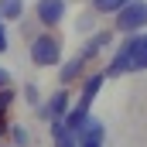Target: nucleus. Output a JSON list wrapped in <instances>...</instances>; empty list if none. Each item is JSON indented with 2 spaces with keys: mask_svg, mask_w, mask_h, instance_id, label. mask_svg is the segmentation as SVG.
<instances>
[{
  "mask_svg": "<svg viewBox=\"0 0 147 147\" xmlns=\"http://www.w3.org/2000/svg\"><path fill=\"white\" fill-rule=\"evenodd\" d=\"M144 24H147V3L144 0H130V3L120 10V17H116V28L127 31V34H134V31L144 28Z\"/></svg>",
  "mask_w": 147,
  "mask_h": 147,
  "instance_id": "f257e3e1",
  "label": "nucleus"
},
{
  "mask_svg": "<svg viewBox=\"0 0 147 147\" xmlns=\"http://www.w3.org/2000/svg\"><path fill=\"white\" fill-rule=\"evenodd\" d=\"M58 55H62L58 38L41 34V38L31 41V62H34V65H55V62H58Z\"/></svg>",
  "mask_w": 147,
  "mask_h": 147,
  "instance_id": "f03ea898",
  "label": "nucleus"
},
{
  "mask_svg": "<svg viewBox=\"0 0 147 147\" xmlns=\"http://www.w3.org/2000/svg\"><path fill=\"white\" fill-rule=\"evenodd\" d=\"M127 45H130V72H144L147 69V34H134Z\"/></svg>",
  "mask_w": 147,
  "mask_h": 147,
  "instance_id": "7ed1b4c3",
  "label": "nucleus"
},
{
  "mask_svg": "<svg viewBox=\"0 0 147 147\" xmlns=\"http://www.w3.org/2000/svg\"><path fill=\"white\" fill-rule=\"evenodd\" d=\"M65 17V0H38V21L41 24H58Z\"/></svg>",
  "mask_w": 147,
  "mask_h": 147,
  "instance_id": "20e7f679",
  "label": "nucleus"
},
{
  "mask_svg": "<svg viewBox=\"0 0 147 147\" xmlns=\"http://www.w3.org/2000/svg\"><path fill=\"white\" fill-rule=\"evenodd\" d=\"M103 134H106L103 123H99V120H89L86 130L79 134V147H103Z\"/></svg>",
  "mask_w": 147,
  "mask_h": 147,
  "instance_id": "39448f33",
  "label": "nucleus"
},
{
  "mask_svg": "<svg viewBox=\"0 0 147 147\" xmlns=\"http://www.w3.org/2000/svg\"><path fill=\"white\" fill-rule=\"evenodd\" d=\"M103 82H106V75H103V72H96V75H89V79H86V86H82V99H79V106H82V110H89V106H92V99H96V92H99V86H103Z\"/></svg>",
  "mask_w": 147,
  "mask_h": 147,
  "instance_id": "423d86ee",
  "label": "nucleus"
},
{
  "mask_svg": "<svg viewBox=\"0 0 147 147\" xmlns=\"http://www.w3.org/2000/svg\"><path fill=\"white\" fill-rule=\"evenodd\" d=\"M106 45H113V34H110V31H99V34H92L89 41H86V48H82V55H79V58L86 62V58H92V55H99V51H103Z\"/></svg>",
  "mask_w": 147,
  "mask_h": 147,
  "instance_id": "0eeeda50",
  "label": "nucleus"
},
{
  "mask_svg": "<svg viewBox=\"0 0 147 147\" xmlns=\"http://www.w3.org/2000/svg\"><path fill=\"white\" fill-rule=\"evenodd\" d=\"M69 110V92L65 89H58L51 99H48V106L41 110V116H48V120H55V116H62V113Z\"/></svg>",
  "mask_w": 147,
  "mask_h": 147,
  "instance_id": "6e6552de",
  "label": "nucleus"
},
{
  "mask_svg": "<svg viewBox=\"0 0 147 147\" xmlns=\"http://www.w3.org/2000/svg\"><path fill=\"white\" fill-rule=\"evenodd\" d=\"M123 72H130V45H123V48L113 55L110 69H106L103 75H123Z\"/></svg>",
  "mask_w": 147,
  "mask_h": 147,
  "instance_id": "1a4fd4ad",
  "label": "nucleus"
},
{
  "mask_svg": "<svg viewBox=\"0 0 147 147\" xmlns=\"http://www.w3.org/2000/svg\"><path fill=\"white\" fill-rule=\"evenodd\" d=\"M51 137H55V147H79V137L65 130L62 120H51Z\"/></svg>",
  "mask_w": 147,
  "mask_h": 147,
  "instance_id": "9d476101",
  "label": "nucleus"
},
{
  "mask_svg": "<svg viewBox=\"0 0 147 147\" xmlns=\"http://www.w3.org/2000/svg\"><path fill=\"white\" fill-rule=\"evenodd\" d=\"M82 65H86V62H82V58H79V55H75L72 62H65V69H62V82H72V79H79V75H82Z\"/></svg>",
  "mask_w": 147,
  "mask_h": 147,
  "instance_id": "9b49d317",
  "label": "nucleus"
},
{
  "mask_svg": "<svg viewBox=\"0 0 147 147\" xmlns=\"http://www.w3.org/2000/svg\"><path fill=\"white\" fill-rule=\"evenodd\" d=\"M130 0H92V10H99V14H113V10H123Z\"/></svg>",
  "mask_w": 147,
  "mask_h": 147,
  "instance_id": "f8f14e48",
  "label": "nucleus"
},
{
  "mask_svg": "<svg viewBox=\"0 0 147 147\" xmlns=\"http://www.w3.org/2000/svg\"><path fill=\"white\" fill-rule=\"evenodd\" d=\"M24 0H0V17H21Z\"/></svg>",
  "mask_w": 147,
  "mask_h": 147,
  "instance_id": "ddd939ff",
  "label": "nucleus"
},
{
  "mask_svg": "<svg viewBox=\"0 0 147 147\" xmlns=\"http://www.w3.org/2000/svg\"><path fill=\"white\" fill-rule=\"evenodd\" d=\"M92 24H96V17H92V14H79V21H75V28H79V31H89Z\"/></svg>",
  "mask_w": 147,
  "mask_h": 147,
  "instance_id": "4468645a",
  "label": "nucleus"
},
{
  "mask_svg": "<svg viewBox=\"0 0 147 147\" xmlns=\"http://www.w3.org/2000/svg\"><path fill=\"white\" fill-rule=\"evenodd\" d=\"M10 103H14V92H10V89H0V116H3V110H7Z\"/></svg>",
  "mask_w": 147,
  "mask_h": 147,
  "instance_id": "2eb2a0df",
  "label": "nucleus"
},
{
  "mask_svg": "<svg viewBox=\"0 0 147 147\" xmlns=\"http://www.w3.org/2000/svg\"><path fill=\"white\" fill-rule=\"evenodd\" d=\"M10 134H14V144H17V147H28V130H21V127H14Z\"/></svg>",
  "mask_w": 147,
  "mask_h": 147,
  "instance_id": "dca6fc26",
  "label": "nucleus"
},
{
  "mask_svg": "<svg viewBox=\"0 0 147 147\" xmlns=\"http://www.w3.org/2000/svg\"><path fill=\"white\" fill-rule=\"evenodd\" d=\"M0 51H7V31H3V24H0Z\"/></svg>",
  "mask_w": 147,
  "mask_h": 147,
  "instance_id": "f3484780",
  "label": "nucleus"
},
{
  "mask_svg": "<svg viewBox=\"0 0 147 147\" xmlns=\"http://www.w3.org/2000/svg\"><path fill=\"white\" fill-rule=\"evenodd\" d=\"M7 79H10V75H7V69H0V89H7Z\"/></svg>",
  "mask_w": 147,
  "mask_h": 147,
  "instance_id": "a211bd4d",
  "label": "nucleus"
},
{
  "mask_svg": "<svg viewBox=\"0 0 147 147\" xmlns=\"http://www.w3.org/2000/svg\"><path fill=\"white\" fill-rule=\"evenodd\" d=\"M0 134H7V123H3V116H0Z\"/></svg>",
  "mask_w": 147,
  "mask_h": 147,
  "instance_id": "6ab92c4d",
  "label": "nucleus"
}]
</instances>
